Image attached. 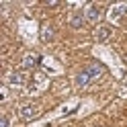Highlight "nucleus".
I'll return each mask as SVG.
<instances>
[{
    "label": "nucleus",
    "instance_id": "8",
    "mask_svg": "<svg viewBox=\"0 0 127 127\" xmlns=\"http://www.w3.org/2000/svg\"><path fill=\"white\" fill-rule=\"evenodd\" d=\"M84 14H86V21H88V23H96V21H98V17H100V10H98V6L90 4L88 8L84 10Z\"/></svg>",
    "mask_w": 127,
    "mask_h": 127
},
{
    "label": "nucleus",
    "instance_id": "5",
    "mask_svg": "<svg viewBox=\"0 0 127 127\" xmlns=\"http://www.w3.org/2000/svg\"><path fill=\"white\" fill-rule=\"evenodd\" d=\"M41 41L43 43H49V41H53V37H55V29L51 27V25H43L41 27Z\"/></svg>",
    "mask_w": 127,
    "mask_h": 127
},
{
    "label": "nucleus",
    "instance_id": "2",
    "mask_svg": "<svg viewBox=\"0 0 127 127\" xmlns=\"http://www.w3.org/2000/svg\"><path fill=\"white\" fill-rule=\"evenodd\" d=\"M86 72H88L90 76H92V80H98V78H102V74L107 72L105 70V66L102 64H98V62H92V64H88V66L84 68Z\"/></svg>",
    "mask_w": 127,
    "mask_h": 127
},
{
    "label": "nucleus",
    "instance_id": "6",
    "mask_svg": "<svg viewBox=\"0 0 127 127\" xmlns=\"http://www.w3.org/2000/svg\"><path fill=\"white\" fill-rule=\"evenodd\" d=\"M90 82H92V76L86 72V70H82V72L76 76V86H78V88H86Z\"/></svg>",
    "mask_w": 127,
    "mask_h": 127
},
{
    "label": "nucleus",
    "instance_id": "4",
    "mask_svg": "<svg viewBox=\"0 0 127 127\" xmlns=\"http://www.w3.org/2000/svg\"><path fill=\"white\" fill-rule=\"evenodd\" d=\"M39 60H41V55H37V53H27L25 58H23V68L25 70H31V68H35Z\"/></svg>",
    "mask_w": 127,
    "mask_h": 127
},
{
    "label": "nucleus",
    "instance_id": "7",
    "mask_svg": "<svg viewBox=\"0 0 127 127\" xmlns=\"http://www.w3.org/2000/svg\"><path fill=\"white\" fill-rule=\"evenodd\" d=\"M111 33H113V29H111L109 25H102V27H98L96 29V33H94V37H96V41H107V39L111 37Z\"/></svg>",
    "mask_w": 127,
    "mask_h": 127
},
{
    "label": "nucleus",
    "instance_id": "13",
    "mask_svg": "<svg viewBox=\"0 0 127 127\" xmlns=\"http://www.w3.org/2000/svg\"><path fill=\"white\" fill-rule=\"evenodd\" d=\"M125 86H127V80H125Z\"/></svg>",
    "mask_w": 127,
    "mask_h": 127
},
{
    "label": "nucleus",
    "instance_id": "11",
    "mask_svg": "<svg viewBox=\"0 0 127 127\" xmlns=\"http://www.w3.org/2000/svg\"><path fill=\"white\" fill-rule=\"evenodd\" d=\"M0 127H10V119L6 115H2V119H0Z\"/></svg>",
    "mask_w": 127,
    "mask_h": 127
},
{
    "label": "nucleus",
    "instance_id": "12",
    "mask_svg": "<svg viewBox=\"0 0 127 127\" xmlns=\"http://www.w3.org/2000/svg\"><path fill=\"white\" fill-rule=\"evenodd\" d=\"M45 6H49V8H55V6H60V2H58V0H47Z\"/></svg>",
    "mask_w": 127,
    "mask_h": 127
},
{
    "label": "nucleus",
    "instance_id": "3",
    "mask_svg": "<svg viewBox=\"0 0 127 127\" xmlns=\"http://www.w3.org/2000/svg\"><path fill=\"white\" fill-rule=\"evenodd\" d=\"M84 23H86V14L82 10H76V12L70 14V27L72 29H82Z\"/></svg>",
    "mask_w": 127,
    "mask_h": 127
},
{
    "label": "nucleus",
    "instance_id": "9",
    "mask_svg": "<svg viewBox=\"0 0 127 127\" xmlns=\"http://www.w3.org/2000/svg\"><path fill=\"white\" fill-rule=\"evenodd\" d=\"M27 82V76L23 74V72H14V74H10V78H8V84L10 86H23Z\"/></svg>",
    "mask_w": 127,
    "mask_h": 127
},
{
    "label": "nucleus",
    "instance_id": "1",
    "mask_svg": "<svg viewBox=\"0 0 127 127\" xmlns=\"http://www.w3.org/2000/svg\"><path fill=\"white\" fill-rule=\"evenodd\" d=\"M19 115H21V119H25V121H31V119H35L37 115H39V107L37 105H23L21 109H19Z\"/></svg>",
    "mask_w": 127,
    "mask_h": 127
},
{
    "label": "nucleus",
    "instance_id": "10",
    "mask_svg": "<svg viewBox=\"0 0 127 127\" xmlns=\"http://www.w3.org/2000/svg\"><path fill=\"white\" fill-rule=\"evenodd\" d=\"M123 14H127V4H119V6H115V8L111 10V19H119V17H123Z\"/></svg>",
    "mask_w": 127,
    "mask_h": 127
}]
</instances>
